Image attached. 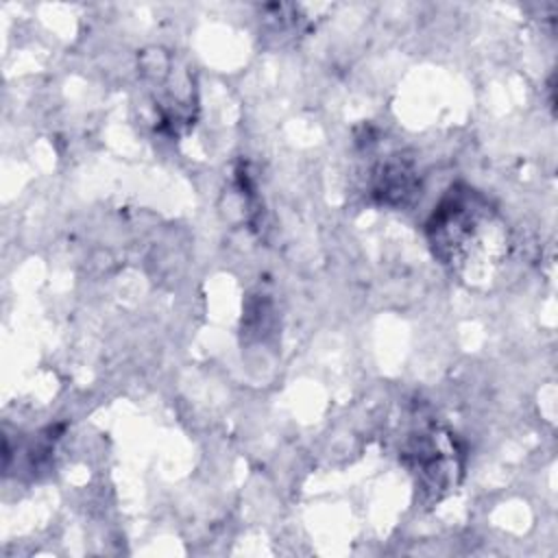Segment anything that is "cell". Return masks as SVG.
Returning <instances> with one entry per match:
<instances>
[{"mask_svg": "<svg viewBox=\"0 0 558 558\" xmlns=\"http://www.w3.org/2000/svg\"><path fill=\"white\" fill-rule=\"evenodd\" d=\"M434 253L445 264L466 266L484 253L486 240L495 233L488 203L469 187H451L427 225Z\"/></svg>", "mask_w": 558, "mask_h": 558, "instance_id": "obj_1", "label": "cell"}]
</instances>
